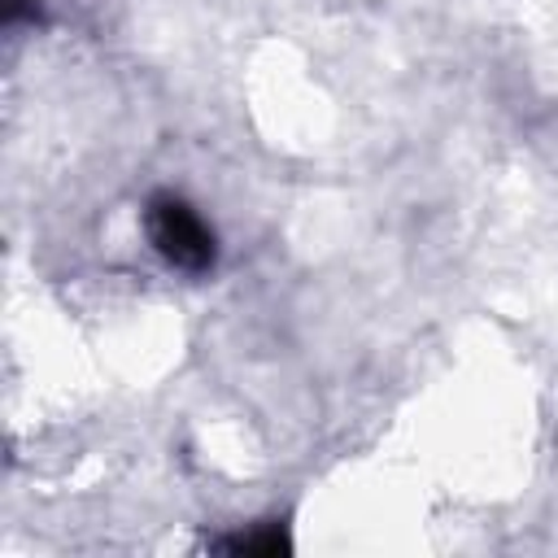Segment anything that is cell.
Segmentation results:
<instances>
[{
  "mask_svg": "<svg viewBox=\"0 0 558 558\" xmlns=\"http://www.w3.org/2000/svg\"><path fill=\"white\" fill-rule=\"evenodd\" d=\"M144 227H148L153 248H157L170 266H179V270H187V275H201V270L214 266V253H218L214 231H209V222H205L183 196L157 192V196L148 201V209H144Z\"/></svg>",
  "mask_w": 558,
  "mask_h": 558,
  "instance_id": "obj_1",
  "label": "cell"
},
{
  "mask_svg": "<svg viewBox=\"0 0 558 558\" xmlns=\"http://www.w3.org/2000/svg\"><path fill=\"white\" fill-rule=\"evenodd\" d=\"M222 549H231V554H283L288 549V536L279 527H257V532L231 536Z\"/></svg>",
  "mask_w": 558,
  "mask_h": 558,
  "instance_id": "obj_2",
  "label": "cell"
},
{
  "mask_svg": "<svg viewBox=\"0 0 558 558\" xmlns=\"http://www.w3.org/2000/svg\"><path fill=\"white\" fill-rule=\"evenodd\" d=\"M39 13V0H4V17L9 22H26Z\"/></svg>",
  "mask_w": 558,
  "mask_h": 558,
  "instance_id": "obj_3",
  "label": "cell"
}]
</instances>
